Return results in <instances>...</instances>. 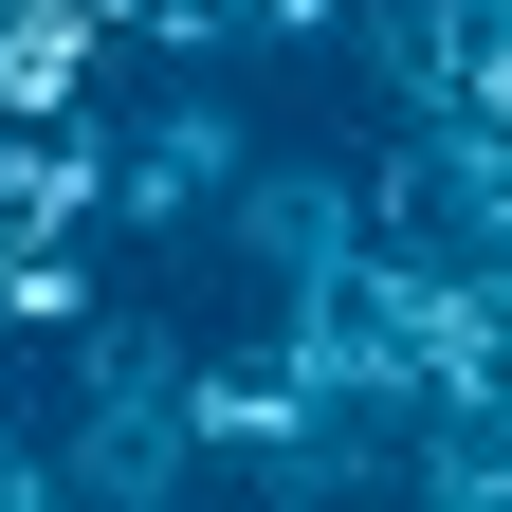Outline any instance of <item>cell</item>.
<instances>
[{
	"instance_id": "obj_1",
	"label": "cell",
	"mask_w": 512,
	"mask_h": 512,
	"mask_svg": "<svg viewBox=\"0 0 512 512\" xmlns=\"http://www.w3.org/2000/svg\"><path fill=\"white\" fill-rule=\"evenodd\" d=\"M238 165H256V128H238L220 92H183V110H147V128H110V220H128V238H183Z\"/></svg>"
}]
</instances>
